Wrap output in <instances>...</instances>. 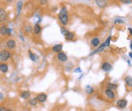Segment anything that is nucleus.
I'll return each instance as SVG.
<instances>
[{"instance_id":"nucleus-1","label":"nucleus","mask_w":132,"mask_h":111,"mask_svg":"<svg viewBox=\"0 0 132 111\" xmlns=\"http://www.w3.org/2000/svg\"><path fill=\"white\" fill-rule=\"evenodd\" d=\"M58 18L60 22L62 23V25L64 26H66L68 25V21H69V17H68V13L66 7H62L61 8V10L58 14Z\"/></svg>"},{"instance_id":"nucleus-2","label":"nucleus","mask_w":132,"mask_h":111,"mask_svg":"<svg viewBox=\"0 0 132 111\" xmlns=\"http://www.w3.org/2000/svg\"><path fill=\"white\" fill-rule=\"evenodd\" d=\"M110 40H111V36H109V37H108L107 39H106V40L104 43H103L100 46H99L96 50H94L92 52V53L90 54V56H92V55L95 54V53H96V52H102L103 50H104V48L106 46H109V44H110Z\"/></svg>"},{"instance_id":"nucleus-3","label":"nucleus","mask_w":132,"mask_h":111,"mask_svg":"<svg viewBox=\"0 0 132 111\" xmlns=\"http://www.w3.org/2000/svg\"><path fill=\"white\" fill-rule=\"evenodd\" d=\"M12 54L8 50H2L0 51V61L2 62H6L11 58Z\"/></svg>"},{"instance_id":"nucleus-4","label":"nucleus","mask_w":132,"mask_h":111,"mask_svg":"<svg viewBox=\"0 0 132 111\" xmlns=\"http://www.w3.org/2000/svg\"><path fill=\"white\" fill-rule=\"evenodd\" d=\"M7 21V13L3 8H0V22L4 23Z\"/></svg>"},{"instance_id":"nucleus-5","label":"nucleus","mask_w":132,"mask_h":111,"mask_svg":"<svg viewBox=\"0 0 132 111\" xmlns=\"http://www.w3.org/2000/svg\"><path fill=\"white\" fill-rule=\"evenodd\" d=\"M57 59L61 62H66L68 61V56L66 55L65 52H58L57 54Z\"/></svg>"},{"instance_id":"nucleus-6","label":"nucleus","mask_w":132,"mask_h":111,"mask_svg":"<svg viewBox=\"0 0 132 111\" xmlns=\"http://www.w3.org/2000/svg\"><path fill=\"white\" fill-rule=\"evenodd\" d=\"M116 104L120 109H124L127 107V105H128V101L125 99H119L116 102Z\"/></svg>"},{"instance_id":"nucleus-7","label":"nucleus","mask_w":132,"mask_h":111,"mask_svg":"<svg viewBox=\"0 0 132 111\" xmlns=\"http://www.w3.org/2000/svg\"><path fill=\"white\" fill-rule=\"evenodd\" d=\"M36 98L39 103H44L47 100V95L44 93H40L36 96Z\"/></svg>"},{"instance_id":"nucleus-8","label":"nucleus","mask_w":132,"mask_h":111,"mask_svg":"<svg viewBox=\"0 0 132 111\" xmlns=\"http://www.w3.org/2000/svg\"><path fill=\"white\" fill-rule=\"evenodd\" d=\"M105 94L106 95V97L109 100H114L115 99V93L112 90H111L109 88H106L105 90Z\"/></svg>"},{"instance_id":"nucleus-9","label":"nucleus","mask_w":132,"mask_h":111,"mask_svg":"<svg viewBox=\"0 0 132 111\" xmlns=\"http://www.w3.org/2000/svg\"><path fill=\"white\" fill-rule=\"evenodd\" d=\"M101 68L102 69V71H104L106 72H110L112 69V66L110 63H109V62H103L102 66H101Z\"/></svg>"},{"instance_id":"nucleus-10","label":"nucleus","mask_w":132,"mask_h":111,"mask_svg":"<svg viewBox=\"0 0 132 111\" xmlns=\"http://www.w3.org/2000/svg\"><path fill=\"white\" fill-rule=\"evenodd\" d=\"M31 96V94L29 91H23L20 94V97L23 100H28L30 99Z\"/></svg>"},{"instance_id":"nucleus-11","label":"nucleus","mask_w":132,"mask_h":111,"mask_svg":"<svg viewBox=\"0 0 132 111\" xmlns=\"http://www.w3.org/2000/svg\"><path fill=\"white\" fill-rule=\"evenodd\" d=\"M6 46H7V47L8 48V49L13 50V49H15V46H16V42L13 39H10V40H8L7 41Z\"/></svg>"},{"instance_id":"nucleus-12","label":"nucleus","mask_w":132,"mask_h":111,"mask_svg":"<svg viewBox=\"0 0 132 111\" xmlns=\"http://www.w3.org/2000/svg\"><path fill=\"white\" fill-rule=\"evenodd\" d=\"M100 43V40L98 37H93L90 41V44L93 47H97L99 46Z\"/></svg>"},{"instance_id":"nucleus-13","label":"nucleus","mask_w":132,"mask_h":111,"mask_svg":"<svg viewBox=\"0 0 132 111\" xmlns=\"http://www.w3.org/2000/svg\"><path fill=\"white\" fill-rule=\"evenodd\" d=\"M95 1L98 7L100 8H106L108 6L107 2H106L105 0H95Z\"/></svg>"},{"instance_id":"nucleus-14","label":"nucleus","mask_w":132,"mask_h":111,"mask_svg":"<svg viewBox=\"0 0 132 111\" xmlns=\"http://www.w3.org/2000/svg\"><path fill=\"white\" fill-rule=\"evenodd\" d=\"M64 37L65 38V40H72L74 38V33L68 31L64 35Z\"/></svg>"},{"instance_id":"nucleus-15","label":"nucleus","mask_w":132,"mask_h":111,"mask_svg":"<svg viewBox=\"0 0 132 111\" xmlns=\"http://www.w3.org/2000/svg\"><path fill=\"white\" fill-rule=\"evenodd\" d=\"M62 47H63L62 44H56V45L53 46L52 50H53V51L54 52H57V53H58V52H60L61 51H62Z\"/></svg>"},{"instance_id":"nucleus-16","label":"nucleus","mask_w":132,"mask_h":111,"mask_svg":"<svg viewBox=\"0 0 132 111\" xmlns=\"http://www.w3.org/2000/svg\"><path fill=\"white\" fill-rule=\"evenodd\" d=\"M125 81L126 85L130 88H132V77L130 75H127L125 78Z\"/></svg>"},{"instance_id":"nucleus-17","label":"nucleus","mask_w":132,"mask_h":111,"mask_svg":"<svg viewBox=\"0 0 132 111\" xmlns=\"http://www.w3.org/2000/svg\"><path fill=\"white\" fill-rule=\"evenodd\" d=\"M33 31H34V33H35V34H39V33H40V32H41V27H40V25H39L38 23L35 24V25L34 27V29H33Z\"/></svg>"},{"instance_id":"nucleus-18","label":"nucleus","mask_w":132,"mask_h":111,"mask_svg":"<svg viewBox=\"0 0 132 111\" xmlns=\"http://www.w3.org/2000/svg\"><path fill=\"white\" fill-rule=\"evenodd\" d=\"M0 71L2 73H7L8 71V66L6 63H1L0 64Z\"/></svg>"},{"instance_id":"nucleus-19","label":"nucleus","mask_w":132,"mask_h":111,"mask_svg":"<svg viewBox=\"0 0 132 111\" xmlns=\"http://www.w3.org/2000/svg\"><path fill=\"white\" fill-rule=\"evenodd\" d=\"M22 6H23V2H22V1L20 0V1H18L17 2V14H18V16L20 15L21 11L22 9Z\"/></svg>"},{"instance_id":"nucleus-20","label":"nucleus","mask_w":132,"mask_h":111,"mask_svg":"<svg viewBox=\"0 0 132 111\" xmlns=\"http://www.w3.org/2000/svg\"><path fill=\"white\" fill-rule=\"evenodd\" d=\"M85 92H86L87 94L90 95V94H92L94 92V89H93V88L92 86H90V85H87L85 87Z\"/></svg>"},{"instance_id":"nucleus-21","label":"nucleus","mask_w":132,"mask_h":111,"mask_svg":"<svg viewBox=\"0 0 132 111\" xmlns=\"http://www.w3.org/2000/svg\"><path fill=\"white\" fill-rule=\"evenodd\" d=\"M28 53H29V56H30V59L32 60V61H34V62H35L36 60V59H37V56H36V55L35 54V53H34L30 50H28Z\"/></svg>"},{"instance_id":"nucleus-22","label":"nucleus","mask_w":132,"mask_h":111,"mask_svg":"<svg viewBox=\"0 0 132 111\" xmlns=\"http://www.w3.org/2000/svg\"><path fill=\"white\" fill-rule=\"evenodd\" d=\"M107 86V88H109L112 91H114V90H116L117 88H118V85L114 84V83H111V82H109V83H107L106 85Z\"/></svg>"},{"instance_id":"nucleus-23","label":"nucleus","mask_w":132,"mask_h":111,"mask_svg":"<svg viewBox=\"0 0 132 111\" xmlns=\"http://www.w3.org/2000/svg\"><path fill=\"white\" fill-rule=\"evenodd\" d=\"M7 31H8V28L6 26H2L0 27V33H1L2 35H6L7 34Z\"/></svg>"},{"instance_id":"nucleus-24","label":"nucleus","mask_w":132,"mask_h":111,"mask_svg":"<svg viewBox=\"0 0 132 111\" xmlns=\"http://www.w3.org/2000/svg\"><path fill=\"white\" fill-rule=\"evenodd\" d=\"M28 103H29V104H30L31 106H36L37 104H38V101H37V100L35 97L34 98H30L29 100V101H28Z\"/></svg>"},{"instance_id":"nucleus-25","label":"nucleus","mask_w":132,"mask_h":111,"mask_svg":"<svg viewBox=\"0 0 132 111\" xmlns=\"http://www.w3.org/2000/svg\"><path fill=\"white\" fill-rule=\"evenodd\" d=\"M72 69H73V64L72 63V62H68L65 65V71L68 72L72 71Z\"/></svg>"},{"instance_id":"nucleus-26","label":"nucleus","mask_w":132,"mask_h":111,"mask_svg":"<svg viewBox=\"0 0 132 111\" xmlns=\"http://www.w3.org/2000/svg\"><path fill=\"white\" fill-rule=\"evenodd\" d=\"M68 31V29H66V27H61V33H62V35H65Z\"/></svg>"},{"instance_id":"nucleus-27","label":"nucleus","mask_w":132,"mask_h":111,"mask_svg":"<svg viewBox=\"0 0 132 111\" xmlns=\"http://www.w3.org/2000/svg\"><path fill=\"white\" fill-rule=\"evenodd\" d=\"M119 2L123 4H131L132 0H119Z\"/></svg>"},{"instance_id":"nucleus-28","label":"nucleus","mask_w":132,"mask_h":111,"mask_svg":"<svg viewBox=\"0 0 132 111\" xmlns=\"http://www.w3.org/2000/svg\"><path fill=\"white\" fill-rule=\"evenodd\" d=\"M25 31L27 33H29L32 31V27L30 26V25H28V26H26L25 27Z\"/></svg>"},{"instance_id":"nucleus-29","label":"nucleus","mask_w":132,"mask_h":111,"mask_svg":"<svg viewBox=\"0 0 132 111\" xmlns=\"http://www.w3.org/2000/svg\"><path fill=\"white\" fill-rule=\"evenodd\" d=\"M117 23H119V24H123L124 23V21L121 20V19H119V18H117L114 21V24H117Z\"/></svg>"},{"instance_id":"nucleus-30","label":"nucleus","mask_w":132,"mask_h":111,"mask_svg":"<svg viewBox=\"0 0 132 111\" xmlns=\"http://www.w3.org/2000/svg\"><path fill=\"white\" fill-rule=\"evenodd\" d=\"M74 72H75V73H81V72H82V69L80 68V67H78V68L74 69Z\"/></svg>"},{"instance_id":"nucleus-31","label":"nucleus","mask_w":132,"mask_h":111,"mask_svg":"<svg viewBox=\"0 0 132 111\" xmlns=\"http://www.w3.org/2000/svg\"><path fill=\"white\" fill-rule=\"evenodd\" d=\"M48 1L49 0H39V2H40V5H46L47 2H48Z\"/></svg>"},{"instance_id":"nucleus-32","label":"nucleus","mask_w":132,"mask_h":111,"mask_svg":"<svg viewBox=\"0 0 132 111\" xmlns=\"http://www.w3.org/2000/svg\"><path fill=\"white\" fill-rule=\"evenodd\" d=\"M12 33V28H8V31H7V35L10 36Z\"/></svg>"},{"instance_id":"nucleus-33","label":"nucleus","mask_w":132,"mask_h":111,"mask_svg":"<svg viewBox=\"0 0 132 111\" xmlns=\"http://www.w3.org/2000/svg\"><path fill=\"white\" fill-rule=\"evenodd\" d=\"M0 111H12V110L10 109H7L6 107H1V109H0Z\"/></svg>"},{"instance_id":"nucleus-34","label":"nucleus","mask_w":132,"mask_h":111,"mask_svg":"<svg viewBox=\"0 0 132 111\" xmlns=\"http://www.w3.org/2000/svg\"><path fill=\"white\" fill-rule=\"evenodd\" d=\"M19 36H20V38H21V39L23 41H24V37H23V35H22V32H20Z\"/></svg>"},{"instance_id":"nucleus-35","label":"nucleus","mask_w":132,"mask_h":111,"mask_svg":"<svg viewBox=\"0 0 132 111\" xmlns=\"http://www.w3.org/2000/svg\"><path fill=\"white\" fill-rule=\"evenodd\" d=\"M3 98H4V95H3V94L1 92V93H0V100H3Z\"/></svg>"},{"instance_id":"nucleus-36","label":"nucleus","mask_w":132,"mask_h":111,"mask_svg":"<svg viewBox=\"0 0 132 111\" xmlns=\"http://www.w3.org/2000/svg\"><path fill=\"white\" fill-rule=\"evenodd\" d=\"M128 31H130V33H131V35L132 36V28L129 27V28H128Z\"/></svg>"},{"instance_id":"nucleus-37","label":"nucleus","mask_w":132,"mask_h":111,"mask_svg":"<svg viewBox=\"0 0 132 111\" xmlns=\"http://www.w3.org/2000/svg\"><path fill=\"white\" fill-rule=\"evenodd\" d=\"M129 56H130V57L132 59V52H129Z\"/></svg>"},{"instance_id":"nucleus-38","label":"nucleus","mask_w":132,"mask_h":111,"mask_svg":"<svg viewBox=\"0 0 132 111\" xmlns=\"http://www.w3.org/2000/svg\"><path fill=\"white\" fill-rule=\"evenodd\" d=\"M6 1H7L8 2H12L14 1V0H6Z\"/></svg>"},{"instance_id":"nucleus-39","label":"nucleus","mask_w":132,"mask_h":111,"mask_svg":"<svg viewBox=\"0 0 132 111\" xmlns=\"http://www.w3.org/2000/svg\"><path fill=\"white\" fill-rule=\"evenodd\" d=\"M83 75H81V76H80V77H79V78H78V80H80V79H81V78H82V77H83Z\"/></svg>"},{"instance_id":"nucleus-40","label":"nucleus","mask_w":132,"mask_h":111,"mask_svg":"<svg viewBox=\"0 0 132 111\" xmlns=\"http://www.w3.org/2000/svg\"><path fill=\"white\" fill-rule=\"evenodd\" d=\"M130 46H131V49L132 50V40L131 41V45H130Z\"/></svg>"},{"instance_id":"nucleus-41","label":"nucleus","mask_w":132,"mask_h":111,"mask_svg":"<svg viewBox=\"0 0 132 111\" xmlns=\"http://www.w3.org/2000/svg\"><path fill=\"white\" fill-rule=\"evenodd\" d=\"M106 2H108V1H110V0H105Z\"/></svg>"},{"instance_id":"nucleus-42","label":"nucleus","mask_w":132,"mask_h":111,"mask_svg":"<svg viewBox=\"0 0 132 111\" xmlns=\"http://www.w3.org/2000/svg\"><path fill=\"white\" fill-rule=\"evenodd\" d=\"M0 109H1V106H0Z\"/></svg>"}]
</instances>
